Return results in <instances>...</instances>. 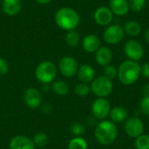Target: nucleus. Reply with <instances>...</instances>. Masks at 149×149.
Segmentation results:
<instances>
[{"instance_id": "1", "label": "nucleus", "mask_w": 149, "mask_h": 149, "mask_svg": "<svg viewBox=\"0 0 149 149\" xmlns=\"http://www.w3.org/2000/svg\"><path fill=\"white\" fill-rule=\"evenodd\" d=\"M55 23L57 25L66 31L76 30L80 24L79 14L72 8L62 7L55 14Z\"/></svg>"}, {"instance_id": "2", "label": "nucleus", "mask_w": 149, "mask_h": 149, "mask_svg": "<svg viewBox=\"0 0 149 149\" xmlns=\"http://www.w3.org/2000/svg\"><path fill=\"white\" fill-rule=\"evenodd\" d=\"M94 136L96 141L104 146L113 144L118 136V129L116 125L107 120L100 121L95 127Z\"/></svg>"}, {"instance_id": "3", "label": "nucleus", "mask_w": 149, "mask_h": 149, "mask_svg": "<svg viewBox=\"0 0 149 149\" xmlns=\"http://www.w3.org/2000/svg\"><path fill=\"white\" fill-rule=\"evenodd\" d=\"M141 76V65L133 60L122 62L118 68V78L125 86L134 85Z\"/></svg>"}, {"instance_id": "4", "label": "nucleus", "mask_w": 149, "mask_h": 149, "mask_svg": "<svg viewBox=\"0 0 149 149\" xmlns=\"http://www.w3.org/2000/svg\"><path fill=\"white\" fill-rule=\"evenodd\" d=\"M37 79L43 84L52 83L57 76V67L52 61L45 60L39 63L35 70Z\"/></svg>"}, {"instance_id": "5", "label": "nucleus", "mask_w": 149, "mask_h": 149, "mask_svg": "<svg viewBox=\"0 0 149 149\" xmlns=\"http://www.w3.org/2000/svg\"><path fill=\"white\" fill-rule=\"evenodd\" d=\"M91 92L98 98H106L109 96L113 90V80L107 79V77L99 76L91 82L90 85Z\"/></svg>"}, {"instance_id": "6", "label": "nucleus", "mask_w": 149, "mask_h": 149, "mask_svg": "<svg viewBox=\"0 0 149 149\" xmlns=\"http://www.w3.org/2000/svg\"><path fill=\"white\" fill-rule=\"evenodd\" d=\"M124 37V29L118 24L108 25L103 33V39L108 45H118L122 41Z\"/></svg>"}, {"instance_id": "7", "label": "nucleus", "mask_w": 149, "mask_h": 149, "mask_svg": "<svg viewBox=\"0 0 149 149\" xmlns=\"http://www.w3.org/2000/svg\"><path fill=\"white\" fill-rule=\"evenodd\" d=\"M111 104L106 98H98L92 104V113L97 120H106L110 114Z\"/></svg>"}, {"instance_id": "8", "label": "nucleus", "mask_w": 149, "mask_h": 149, "mask_svg": "<svg viewBox=\"0 0 149 149\" xmlns=\"http://www.w3.org/2000/svg\"><path fill=\"white\" fill-rule=\"evenodd\" d=\"M124 52L129 60L138 62L144 56L143 45L135 39H130L124 45Z\"/></svg>"}, {"instance_id": "9", "label": "nucleus", "mask_w": 149, "mask_h": 149, "mask_svg": "<svg viewBox=\"0 0 149 149\" xmlns=\"http://www.w3.org/2000/svg\"><path fill=\"white\" fill-rule=\"evenodd\" d=\"M58 69L61 74L66 78L75 76L79 70V64L77 60L71 56H64L58 63Z\"/></svg>"}, {"instance_id": "10", "label": "nucleus", "mask_w": 149, "mask_h": 149, "mask_svg": "<svg viewBox=\"0 0 149 149\" xmlns=\"http://www.w3.org/2000/svg\"><path fill=\"white\" fill-rule=\"evenodd\" d=\"M125 132L130 138H137L141 135L144 131V124L138 116L127 118L125 121Z\"/></svg>"}, {"instance_id": "11", "label": "nucleus", "mask_w": 149, "mask_h": 149, "mask_svg": "<svg viewBox=\"0 0 149 149\" xmlns=\"http://www.w3.org/2000/svg\"><path fill=\"white\" fill-rule=\"evenodd\" d=\"M93 19L95 23L100 26H108L113 19V13L110 8L100 6L95 10L93 13Z\"/></svg>"}, {"instance_id": "12", "label": "nucleus", "mask_w": 149, "mask_h": 149, "mask_svg": "<svg viewBox=\"0 0 149 149\" xmlns=\"http://www.w3.org/2000/svg\"><path fill=\"white\" fill-rule=\"evenodd\" d=\"M24 101L31 109L38 108L42 103V96L40 92L33 87L28 88L24 94Z\"/></svg>"}, {"instance_id": "13", "label": "nucleus", "mask_w": 149, "mask_h": 149, "mask_svg": "<svg viewBox=\"0 0 149 149\" xmlns=\"http://www.w3.org/2000/svg\"><path fill=\"white\" fill-rule=\"evenodd\" d=\"M10 149H35V145L30 138L24 135H17L10 140Z\"/></svg>"}, {"instance_id": "14", "label": "nucleus", "mask_w": 149, "mask_h": 149, "mask_svg": "<svg viewBox=\"0 0 149 149\" xmlns=\"http://www.w3.org/2000/svg\"><path fill=\"white\" fill-rule=\"evenodd\" d=\"M82 47L84 51L88 53L96 52L100 47V39L97 35L88 34L82 40Z\"/></svg>"}, {"instance_id": "15", "label": "nucleus", "mask_w": 149, "mask_h": 149, "mask_svg": "<svg viewBox=\"0 0 149 149\" xmlns=\"http://www.w3.org/2000/svg\"><path fill=\"white\" fill-rule=\"evenodd\" d=\"M109 6L113 15L119 17L126 16L130 10L128 0H110Z\"/></svg>"}, {"instance_id": "16", "label": "nucleus", "mask_w": 149, "mask_h": 149, "mask_svg": "<svg viewBox=\"0 0 149 149\" xmlns=\"http://www.w3.org/2000/svg\"><path fill=\"white\" fill-rule=\"evenodd\" d=\"M77 75L80 82L88 84L95 79V70L91 65L84 64L79 66Z\"/></svg>"}, {"instance_id": "17", "label": "nucleus", "mask_w": 149, "mask_h": 149, "mask_svg": "<svg viewBox=\"0 0 149 149\" xmlns=\"http://www.w3.org/2000/svg\"><path fill=\"white\" fill-rule=\"evenodd\" d=\"M113 58V52L107 46H100L95 52V60L98 65L106 66L110 64Z\"/></svg>"}, {"instance_id": "18", "label": "nucleus", "mask_w": 149, "mask_h": 149, "mask_svg": "<svg viewBox=\"0 0 149 149\" xmlns=\"http://www.w3.org/2000/svg\"><path fill=\"white\" fill-rule=\"evenodd\" d=\"M2 7L3 12L10 17L17 15L22 8L21 0H3Z\"/></svg>"}, {"instance_id": "19", "label": "nucleus", "mask_w": 149, "mask_h": 149, "mask_svg": "<svg viewBox=\"0 0 149 149\" xmlns=\"http://www.w3.org/2000/svg\"><path fill=\"white\" fill-rule=\"evenodd\" d=\"M109 117L111 119V121H113L114 124L121 123L127 120V119L128 118V113L125 107L117 106L111 108Z\"/></svg>"}, {"instance_id": "20", "label": "nucleus", "mask_w": 149, "mask_h": 149, "mask_svg": "<svg viewBox=\"0 0 149 149\" xmlns=\"http://www.w3.org/2000/svg\"><path fill=\"white\" fill-rule=\"evenodd\" d=\"M123 29H124L125 34H127L128 36L132 38L139 36L141 32V26L135 20H129L126 22L123 26Z\"/></svg>"}, {"instance_id": "21", "label": "nucleus", "mask_w": 149, "mask_h": 149, "mask_svg": "<svg viewBox=\"0 0 149 149\" xmlns=\"http://www.w3.org/2000/svg\"><path fill=\"white\" fill-rule=\"evenodd\" d=\"M52 89L55 94L58 96H65L69 92V86L63 80H54L52 82Z\"/></svg>"}, {"instance_id": "22", "label": "nucleus", "mask_w": 149, "mask_h": 149, "mask_svg": "<svg viewBox=\"0 0 149 149\" xmlns=\"http://www.w3.org/2000/svg\"><path fill=\"white\" fill-rule=\"evenodd\" d=\"M65 40L68 46L76 47L80 42V35L76 30L69 31H67V33L65 35Z\"/></svg>"}, {"instance_id": "23", "label": "nucleus", "mask_w": 149, "mask_h": 149, "mask_svg": "<svg viewBox=\"0 0 149 149\" xmlns=\"http://www.w3.org/2000/svg\"><path fill=\"white\" fill-rule=\"evenodd\" d=\"M87 141L81 136L72 138L68 144V149H87Z\"/></svg>"}, {"instance_id": "24", "label": "nucleus", "mask_w": 149, "mask_h": 149, "mask_svg": "<svg viewBox=\"0 0 149 149\" xmlns=\"http://www.w3.org/2000/svg\"><path fill=\"white\" fill-rule=\"evenodd\" d=\"M90 92H91L90 86L86 83L80 82V83L77 84L74 87L75 94L79 97H86L90 93Z\"/></svg>"}, {"instance_id": "25", "label": "nucleus", "mask_w": 149, "mask_h": 149, "mask_svg": "<svg viewBox=\"0 0 149 149\" xmlns=\"http://www.w3.org/2000/svg\"><path fill=\"white\" fill-rule=\"evenodd\" d=\"M134 147L136 149H149V135L142 134L135 138Z\"/></svg>"}, {"instance_id": "26", "label": "nucleus", "mask_w": 149, "mask_h": 149, "mask_svg": "<svg viewBox=\"0 0 149 149\" xmlns=\"http://www.w3.org/2000/svg\"><path fill=\"white\" fill-rule=\"evenodd\" d=\"M49 141V137L48 135L44 133V132H38L36 134H34L33 138H32V141L34 143L35 146L38 147H44L47 144Z\"/></svg>"}, {"instance_id": "27", "label": "nucleus", "mask_w": 149, "mask_h": 149, "mask_svg": "<svg viewBox=\"0 0 149 149\" xmlns=\"http://www.w3.org/2000/svg\"><path fill=\"white\" fill-rule=\"evenodd\" d=\"M130 10L134 12H140L147 5V0H128Z\"/></svg>"}, {"instance_id": "28", "label": "nucleus", "mask_w": 149, "mask_h": 149, "mask_svg": "<svg viewBox=\"0 0 149 149\" xmlns=\"http://www.w3.org/2000/svg\"><path fill=\"white\" fill-rule=\"evenodd\" d=\"M104 76L107 77V79L113 80L116 77H118V69L112 65H107L104 66Z\"/></svg>"}, {"instance_id": "29", "label": "nucleus", "mask_w": 149, "mask_h": 149, "mask_svg": "<svg viewBox=\"0 0 149 149\" xmlns=\"http://www.w3.org/2000/svg\"><path fill=\"white\" fill-rule=\"evenodd\" d=\"M85 131H86L85 126L79 121H76L71 126V132L75 137L81 136L82 134H84Z\"/></svg>"}, {"instance_id": "30", "label": "nucleus", "mask_w": 149, "mask_h": 149, "mask_svg": "<svg viewBox=\"0 0 149 149\" xmlns=\"http://www.w3.org/2000/svg\"><path fill=\"white\" fill-rule=\"evenodd\" d=\"M141 111L147 116H149V96H143L140 103Z\"/></svg>"}, {"instance_id": "31", "label": "nucleus", "mask_w": 149, "mask_h": 149, "mask_svg": "<svg viewBox=\"0 0 149 149\" xmlns=\"http://www.w3.org/2000/svg\"><path fill=\"white\" fill-rule=\"evenodd\" d=\"M9 71V64L3 58H0V76L5 75Z\"/></svg>"}, {"instance_id": "32", "label": "nucleus", "mask_w": 149, "mask_h": 149, "mask_svg": "<svg viewBox=\"0 0 149 149\" xmlns=\"http://www.w3.org/2000/svg\"><path fill=\"white\" fill-rule=\"evenodd\" d=\"M141 75L149 79V62L145 63L143 65H141Z\"/></svg>"}, {"instance_id": "33", "label": "nucleus", "mask_w": 149, "mask_h": 149, "mask_svg": "<svg viewBox=\"0 0 149 149\" xmlns=\"http://www.w3.org/2000/svg\"><path fill=\"white\" fill-rule=\"evenodd\" d=\"M143 96H149V83L143 88Z\"/></svg>"}, {"instance_id": "34", "label": "nucleus", "mask_w": 149, "mask_h": 149, "mask_svg": "<svg viewBox=\"0 0 149 149\" xmlns=\"http://www.w3.org/2000/svg\"><path fill=\"white\" fill-rule=\"evenodd\" d=\"M144 39H145V41L149 45V28L145 31V33H144Z\"/></svg>"}, {"instance_id": "35", "label": "nucleus", "mask_w": 149, "mask_h": 149, "mask_svg": "<svg viewBox=\"0 0 149 149\" xmlns=\"http://www.w3.org/2000/svg\"><path fill=\"white\" fill-rule=\"evenodd\" d=\"M37 3H40V4H47L49 3L52 0H35Z\"/></svg>"}]
</instances>
